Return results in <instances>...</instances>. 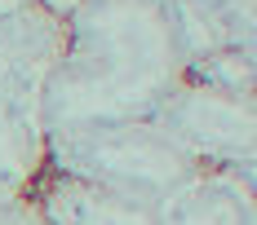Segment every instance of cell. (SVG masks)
Returning a JSON list of instances; mask_svg holds the SVG:
<instances>
[{
    "mask_svg": "<svg viewBox=\"0 0 257 225\" xmlns=\"http://www.w3.org/2000/svg\"><path fill=\"white\" fill-rule=\"evenodd\" d=\"M191 53L169 0H67L62 49L45 75V137L151 120L186 80Z\"/></svg>",
    "mask_w": 257,
    "mask_h": 225,
    "instance_id": "1",
    "label": "cell"
},
{
    "mask_svg": "<svg viewBox=\"0 0 257 225\" xmlns=\"http://www.w3.org/2000/svg\"><path fill=\"white\" fill-rule=\"evenodd\" d=\"M62 49V18L40 0L0 9V199H27L49 172L40 120L45 75Z\"/></svg>",
    "mask_w": 257,
    "mask_h": 225,
    "instance_id": "2",
    "label": "cell"
},
{
    "mask_svg": "<svg viewBox=\"0 0 257 225\" xmlns=\"http://www.w3.org/2000/svg\"><path fill=\"white\" fill-rule=\"evenodd\" d=\"M49 172L160 208L186 181L204 172V164H195L151 120H133V124H98L49 137Z\"/></svg>",
    "mask_w": 257,
    "mask_h": 225,
    "instance_id": "3",
    "label": "cell"
},
{
    "mask_svg": "<svg viewBox=\"0 0 257 225\" xmlns=\"http://www.w3.org/2000/svg\"><path fill=\"white\" fill-rule=\"evenodd\" d=\"M151 124L204 168L253 172L257 110H253V98H244V93H222V88H208L200 80H182L155 106Z\"/></svg>",
    "mask_w": 257,
    "mask_h": 225,
    "instance_id": "4",
    "label": "cell"
},
{
    "mask_svg": "<svg viewBox=\"0 0 257 225\" xmlns=\"http://www.w3.org/2000/svg\"><path fill=\"white\" fill-rule=\"evenodd\" d=\"M36 208L45 212L49 225H160V208L155 203H138L128 194L89 186L76 176L45 172L36 186Z\"/></svg>",
    "mask_w": 257,
    "mask_h": 225,
    "instance_id": "5",
    "label": "cell"
},
{
    "mask_svg": "<svg viewBox=\"0 0 257 225\" xmlns=\"http://www.w3.org/2000/svg\"><path fill=\"white\" fill-rule=\"evenodd\" d=\"M160 225H257L253 172L204 168L173 199L160 203Z\"/></svg>",
    "mask_w": 257,
    "mask_h": 225,
    "instance_id": "6",
    "label": "cell"
},
{
    "mask_svg": "<svg viewBox=\"0 0 257 225\" xmlns=\"http://www.w3.org/2000/svg\"><path fill=\"white\" fill-rule=\"evenodd\" d=\"M186 80H200L208 88H222V93H244L253 98V49H208L200 58H191Z\"/></svg>",
    "mask_w": 257,
    "mask_h": 225,
    "instance_id": "7",
    "label": "cell"
},
{
    "mask_svg": "<svg viewBox=\"0 0 257 225\" xmlns=\"http://www.w3.org/2000/svg\"><path fill=\"white\" fill-rule=\"evenodd\" d=\"M0 225H49L45 212L36 208V199H0Z\"/></svg>",
    "mask_w": 257,
    "mask_h": 225,
    "instance_id": "8",
    "label": "cell"
}]
</instances>
